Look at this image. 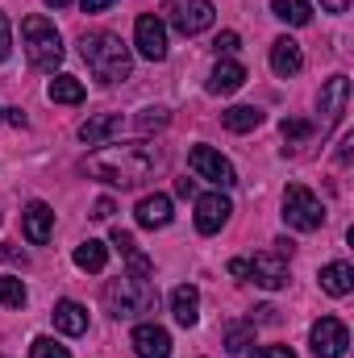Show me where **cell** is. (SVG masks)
<instances>
[{"instance_id": "1", "label": "cell", "mask_w": 354, "mask_h": 358, "mask_svg": "<svg viewBox=\"0 0 354 358\" xmlns=\"http://www.w3.org/2000/svg\"><path fill=\"white\" fill-rule=\"evenodd\" d=\"M155 167H159V150L150 146V142H121V146H100L96 155L84 159V171L92 179H100V183H108V187H138V183H146V179L155 176Z\"/></svg>"}, {"instance_id": "2", "label": "cell", "mask_w": 354, "mask_h": 358, "mask_svg": "<svg viewBox=\"0 0 354 358\" xmlns=\"http://www.w3.org/2000/svg\"><path fill=\"white\" fill-rule=\"evenodd\" d=\"M80 55H84L88 71L96 76V80H104V84L129 80V71H134V55H129V46H125L117 34H104V29L80 38Z\"/></svg>"}, {"instance_id": "3", "label": "cell", "mask_w": 354, "mask_h": 358, "mask_svg": "<svg viewBox=\"0 0 354 358\" xmlns=\"http://www.w3.org/2000/svg\"><path fill=\"white\" fill-rule=\"evenodd\" d=\"M104 308L117 317V321H138L146 313L159 308V292L150 279H138V275H117L108 279L104 287Z\"/></svg>"}, {"instance_id": "4", "label": "cell", "mask_w": 354, "mask_h": 358, "mask_svg": "<svg viewBox=\"0 0 354 358\" xmlns=\"http://www.w3.org/2000/svg\"><path fill=\"white\" fill-rule=\"evenodd\" d=\"M21 46H25V59L38 71H55L63 63V38H59L55 21H46L42 13H34V17L21 21Z\"/></svg>"}, {"instance_id": "5", "label": "cell", "mask_w": 354, "mask_h": 358, "mask_svg": "<svg viewBox=\"0 0 354 358\" xmlns=\"http://www.w3.org/2000/svg\"><path fill=\"white\" fill-rule=\"evenodd\" d=\"M283 221L292 229H300V234H313V229L325 225V204L304 183H288V192H283Z\"/></svg>"}, {"instance_id": "6", "label": "cell", "mask_w": 354, "mask_h": 358, "mask_svg": "<svg viewBox=\"0 0 354 358\" xmlns=\"http://www.w3.org/2000/svg\"><path fill=\"white\" fill-rule=\"evenodd\" d=\"M187 167L196 171V179H208V183H217V187H234V183H238L234 163H229L221 150H213V146H192V150H187Z\"/></svg>"}, {"instance_id": "7", "label": "cell", "mask_w": 354, "mask_h": 358, "mask_svg": "<svg viewBox=\"0 0 354 358\" xmlns=\"http://www.w3.org/2000/svg\"><path fill=\"white\" fill-rule=\"evenodd\" d=\"M309 346H313L317 358H342L346 346H351V329H346L338 317H321V321H313V329H309Z\"/></svg>"}, {"instance_id": "8", "label": "cell", "mask_w": 354, "mask_h": 358, "mask_svg": "<svg viewBox=\"0 0 354 358\" xmlns=\"http://www.w3.org/2000/svg\"><path fill=\"white\" fill-rule=\"evenodd\" d=\"M134 50L150 63H163L167 59V25L155 17V13H142L138 25H134Z\"/></svg>"}, {"instance_id": "9", "label": "cell", "mask_w": 354, "mask_h": 358, "mask_svg": "<svg viewBox=\"0 0 354 358\" xmlns=\"http://www.w3.org/2000/svg\"><path fill=\"white\" fill-rule=\"evenodd\" d=\"M171 8H176L171 21H176V29L183 38H196V34H204V29L217 21V8H213L208 0H176Z\"/></svg>"}, {"instance_id": "10", "label": "cell", "mask_w": 354, "mask_h": 358, "mask_svg": "<svg viewBox=\"0 0 354 358\" xmlns=\"http://www.w3.org/2000/svg\"><path fill=\"white\" fill-rule=\"evenodd\" d=\"M229 213H234V204H229L225 192H204V196H196V229H200V234H221V225L229 221Z\"/></svg>"}, {"instance_id": "11", "label": "cell", "mask_w": 354, "mask_h": 358, "mask_svg": "<svg viewBox=\"0 0 354 358\" xmlns=\"http://www.w3.org/2000/svg\"><path fill=\"white\" fill-rule=\"evenodd\" d=\"M21 234L34 242V246H46L50 234H55V208L46 200H29L25 213H21Z\"/></svg>"}, {"instance_id": "12", "label": "cell", "mask_w": 354, "mask_h": 358, "mask_svg": "<svg viewBox=\"0 0 354 358\" xmlns=\"http://www.w3.org/2000/svg\"><path fill=\"white\" fill-rule=\"evenodd\" d=\"M129 346H134L138 358H171V334H167L163 325H155V321H142V325L134 329Z\"/></svg>"}, {"instance_id": "13", "label": "cell", "mask_w": 354, "mask_h": 358, "mask_svg": "<svg viewBox=\"0 0 354 358\" xmlns=\"http://www.w3.org/2000/svg\"><path fill=\"white\" fill-rule=\"evenodd\" d=\"M246 275L267 292H279L288 283V259H279L275 250L271 255H255V259H246Z\"/></svg>"}, {"instance_id": "14", "label": "cell", "mask_w": 354, "mask_h": 358, "mask_svg": "<svg viewBox=\"0 0 354 358\" xmlns=\"http://www.w3.org/2000/svg\"><path fill=\"white\" fill-rule=\"evenodd\" d=\"M317 104H321V113H325V125H338L342 113H346V104H351V80H346V76H330Z\"/></svg>"}, {"instance_id": "15", "label": "cell", "mask_w": 354, "mask_h": 358, "mask_svg": "<svg viewBox=\"0 0 354 358\" xmlns=\"http://www.w3.org/2000/svg\"><path fill=\"white\" fill-rule=\"evenodd\" d=\"M300 67H304L300 42H296V38H275V42H271V71H275L279 80H292Z\"/></svg>"}, {"instance_id": "16", "label": "cell", "mask_w": 354, "mask_h": 358, "mask_svg": "<svg viewBox=\"0 0 354 358\" xmlns=\"http://www.w3.org/2000/svg\"><path fill=\"white\" fill-rule=\"evenodd\" d=\"M134 217H138L142 229H163V225H171V196H163V192L142 196L138 208H134Z\"/></svg>"}, {"instance_id": "17", "label": "cell", "mask_w": 354, "mask_h": 358, "mask_svg": "<svg viewBox=\"0 0 354 358\" xmlns=\"http://www.w3.org/2000/svg\"><path fill=\"white\" fill-rule=\"evenodd\" d=\"M55 329L67 334V338L88 334V308H84L80 300H59V304H55Z\"/></svg>"}, {"instance_id": "18", "label": "cell", "mask_w": 354, "mask_h": 358, "mask_svg": "<svg viewBox=\"0 0 354 358\" xmlns=\"http://www.w3.org/2000/svg\"><path fill=\"white\" fill-rule=\"evenodd\" d=\"M113 246L125 255V263H129V275H138V279H150L155 263H150V259L138 250V242H134V234H129V229H121V225H117V229H113Z\"/></svg>"}, {"instance_id": "19", "label": "cell", "mask_w": 354, "mask_h": 358, "mask_svg": "<svg viewBox=\"0 0 354 358\" xmlns=\"http://www.w3.org/2000/svg\"><path fill=\"white\" fill-rule=\"evenodd\" d=\"M113 134H121V113H100V117H88L80 125V142L84 146H104Z\"/></svg>"}, {"instance_id": "20", "label": "cell", "mask_w": 354, "mask_h": 358, "mask_svg": "<svg viewBox=\"0 0 354 358\" xmlns=\"http://www.w3.org/2000/svg\"><path fill=\"white\" fill-rule=\"evenodd\" d=\"M171 317H176L183 329H192L200 321V292L192 283H179L176 292H171Z\"/></svg>"}, {"instance_id": "21", "label": "cell", "mask_w": 354, "mask_h": 358, "mask_svg": "<svg viewBox=\"0 0 354 358\" xmlns=\"http://www.w3.org/2000/svg\"><path fill=\"white\" fill-rule=\"evenodd\" d=\"M242 84H246V67H242V63H234V59L217 63V67H213V76H208V92H213V96H229V92H238Z\"/></svg>"}, {"instance_id": "22", "label": "cell", "mask_w": 354, "mask_h": 358, "mask_svg": "<svg viewBox=\"0 0 354 358\" xmlns=\"http://www.w3.org/2000/svg\"><path fill=\"white\" fill-rule=\"evenodd\" d=\"M221 125H225L229 134H250V129L263 125V108H255V104H234V108L221 113Z\"/></svg>"}, {"instance_id": "23", "label": "cell", "mask_w": 354, "mask_h": 358, "mask_svg": "<svg viewBox=\"0 0 354 358\" xmlns=\"http://www.w3.org/2000/svg\"><path fill=\"white\" fill-rule=\"evenodd\" d=\"M321 287L330 296H351L354 292V267L351 263H325L321 267Z\"/></svg>"}, {"instance_id": "24", "label": "cell", "mask_w": 354, "mask_h": 358, "mask_svg": "<svg viewBox=\"0 0 354 358\" xmlns=\"http://www.w3.org/2000/svg\"><path fill=\"white\" fill-rule=\"evenodd\" d=\"M46 96H50L55 104H80L88 92H84V84H80L76 76H55V80L46 84Z\"/></svg>"}, {"instance_id": "25", "label": "cell", "mask_w": 354, "mask_h": 358, "mask_svg": "<svg viewBox=\"0 0 354 358\" xmlns=\"http://www.w3.org/2000/svg\"><path fill=\"white\" fill-rule=\"evenodd\" d=\"M104 263H108V246L104 242H96V238H88V242H80L76 246V267L80 271H104Z\"/></svg>"}, {"instance_id": "26", "label": "cell", "mask_w": 354, "mask_h": 358, "mask_svg": "<svg viewBox=\"0 0 354 358\" xmlns=\"http://www.w3.org/2000/svg\"><path fill=\"white\" fill-rule=\"evenodd\" d=\"M271 13L288 25H309L313 21V4L309 0H271Z\"/></svg>"}, {"instance_id": "27", "label": "cell", "mask_w": 354, "mask_h": 358, "mask_svg": "<svg viewBox=\"0 0 354 358\" xmlns=\"http://www.w3.org/2000/svg\"><path fill=\"white\" fill-rule=\"evenodd\" d=\"M25 283L17 279V275H0V304L4 308H25Z\"/></svg>"}, {"instance_id": "28", "label": "cell", "mask_w": 354, "mask_h": 358, "mask_svg": "<svg viewBox=\"0 0 354 358\" xmlns=\"http://www.w3.org/2000/svg\"><path fill=\"white\" fill-rule=\"evenodd\" d=\"M250 342H255V321H250V325H229V329H225V350H229V355H242Z\"/></svg>"}, {"instance_id": "29", "label": "cell", "mask_w": 354, "mask_h": 358, "mask_svg": "<svg viewBox=\"0 0 354 358\" xmlns=\"http://www.w3.org/2000/svg\"><path fill=\"white\" fill-rule=\"evenodd\" d=\"M29 358H71V350H67V346H59L55 338H34Z\"/></svg>"}, {"instance_id": "30", "label": "cell", "mask_w": 354, "mask_h": 358, "mask_svg": "<svg viewBox=\"0 0 354 358\" xmlns=\"http://www.w3.org/2000/svg\"><path fill=\"white\" fill-rule=\"evenodd\" d=\"M167 108H142V117H138V129L142 134H150V129H167Z\"/></svg>"}, {"instance_id": "31", "label": "cell", "mask_w": 354, "mask_h": 358, "mask_svg": "<svg viewBox=\"0 0 354 358\" xmlns=\"http://www.w3.org/2000/svg\"><path fill=\"white\" fill-rule=\"evenodd\" d=\"M279 129H283V138H296V142H300V138H309V134H313V125H309V121H292V117H288V121H283V125H279Z\"/></svg>"}, {"instance_id": "32", "label": "cell", "mask_w": 354, "mask_h": 358, "mask_svg": "<svg viewBox=\"0 0 354 358\" xmlns=\"http://www.w3.org/2000/svg\"><path fill=\"white\" fill-rule=\"evenodd\" d=\"M8 50H13V25H8V17L0 13V63L8 59Z\"/></svg>"}, {"instance_id": "33", "label": "cell", "mask_w": 354, "mask_h": 358, "mask_svg": "<svg viewBox=\"0 0 354 358\" xmlns=\"http://www.w3.org/2000/svg\"><path fill=\"white\" fill-rule=\"evenodd\" d=\"M213 46H217V55H234V50H238L242 42H238V34H234V29H225V34H221V38H217Z\"/></svg>"}, {"instance_id": "34", "label": "cell", "mask_w": 354, "mask_h": 358, "mask_svg": "<svg viewBox=\"0 0 354 358\" xmlns=\"http://www.w3.org/2000/svg\"><path fill=\"white\" fill-rule=\"evenodd\" d=\"M250 358H296V355H292V346H259Z\"/></svg>"}, {"instance_id": "35", "label": "cell", "mask_w": 354, "mask_h": 358, "mask_svg": "<svg viewBox=\"0 0 354 358\" xmlns=\"http://www.w3.org/2000/svg\"><path fill=\"white\" fill-rule=\"evenodd\" d=\"M92 217H96V221H108V217H113V200H96V204H92Z\"/></svg>"}, {"instance_id": "36", "label": "cell", "mask_w": 354, "mask_h": 358, "mask_svg": "<svg viewBox=\"0 0 354 358\" xmlns=\"http://www.w3.org/2000/svg\"><path fill=\"white\" fill-rule=\"evenodd\" d=\"M250 321H263V325H275L279 317H275V308H271V304H263V308H255V317H250Z\"/></svg>"}, {"instance_id": "37", "label": "cell", "mask_w": 354, "mask_h": 358, "mask_svg": "<svg viewBox=\"0 0 354 358\" xmlns=\"http://www.w3.org/2000/svg\"><path fill=\"white\" fill-rule=\"evenodd\" d=\"M108 4H117V0H80V8H84V13H104Z\"/></svg>"}, {"instance_id": "38", "label": "cell", "mask_w": 354, "mask_h": 358, "mask_svg": "<svg viewBox=\"0 0 354 358\" xmlns=\"http://www.w3.org/2000/svg\"><path fill=\"white\" fill-rule=\"evenodd\" d=\"M176 192H179V196H196V179H187V176L176 179Z\"/></svg>"}, {"instance_id": "39", "label": "cell", "mask_w": 354, "mask_h": 358, "mask_svg": "<svg viewBox=\"0 0 354 358\" xmlns=\"http://www.w3.org/2000/svg\"><path fill=\"white\" fill-rule=\"evenodd\" d=\"M321 8H325V13H346L351 0H321Z\"/></svg>"}, {"instance_id": "40", "label": "cell", "mask_w": 354, "mask_h": 358, "mask_svg": "<svg viewBox=\"0 0 354 358\" xmlns=\"http://www.w3.org/2000/svg\"><path fill=\"white\" fill-rule=\"evenodd\" d=\"M4 117H8V125H17V129L25 125V113H21V108H4Z\"/></svg>"}, {"instance_id": "41", "label": "cell", "mask_w": 354, "mask_h": 358, "mask_svg": "<svg viewBox=\"0 0 354 358\" xmlns=\"http://www.w3.org/2000/svg\"><path fill=\"white\" fill-rule=\"evenodd\" d=\"M0 255H4L8 263H21V267H25V255H21V250H0Z\"/></svg>"}, {"instance_id": "42", "label": "cell", "mask_w": 354, "mask_h": 358, "mask_svg": "<svg viewBox=\"0 0 354 358\" xmlns=\"http://www.w3.org/2000/svg\"><path fill=\"white\" fill-rule=\"evenodd\" d=\"M229 275H246V259H234L229 263Z\"/></svg>"}, {"instance_id": "43", "label": "cell", "mask_w": 354, "mask_h": 358, "mask_svg": "<svg viewBox=\"0 0 354 358\" xmlns=\"http://www.w3.org/2000/svg\"><path fill=\"white\" fill-rule=\"evenodd\" d=\"M46 4H50V8H67L71 0H46Z\"/></svg>"}, {"instance_id": "44", "label": "cell", "mask_w": 354, "mask_h": 358, "mask_svg": "<svg viewBox=\"0 0 354 358\" xmlns=\"http://www.w3.org/2000/svg\"><path fill=\"white\" fill-rule=\"evenodd\" d=\"M0 117H4V108H0Z\"/></svg>"}]
</instances>
